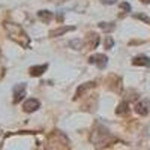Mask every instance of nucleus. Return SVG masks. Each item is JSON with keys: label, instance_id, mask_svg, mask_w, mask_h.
Wrapping results in <instances>:
<instances>
[{"label": "nucleus", "instance_id": "nucleus-12", "mask_svg": "<svg viewBox=\"0 0 150 150\" xmlns=\"http://www.w3.org/2000/svg\"><path fill=\"white\" fill-rule=\"evenodd\" d=\"M116 112L119 116H123V114H128L129 112V105H128V102L126 101H123V102H120L119 105H117V110H116Z\"/></svg>", "mask_w": 150, "mask_h": 150}, {"label": "nucleus", "instance_id": "nucleus-19", "mask_svg": "<svg viewBox=\"0 0 150 150\" xmlns=\"http://www.w3.org/2000/svg\"><path fill=\"white\" fill-rule=\"evenodd\" d=\"M0 134H2V131H0Z\"/></svg>", "mask_w": 150, "mask_h": 150}, {"label": "nucleus", "instance_id": "nucleus-2", "mask_svg": "<svg viewBox=\"0 0 150 150\" xmlns=\"http://www.w3.org/2000/svg\"><path fill=\"white\" fill-rule=\"evenodd\" d=\"M89 63L90 65H96L99 69H104L108 63V57L105 54H95L89 57Z\"/></svg>", "mask_w": 150, "mask_h": 150}, {"label": "nucleus", "instance_id": "nucleus-9", "mask_svg": "<svg viewBox=\"0 0 150 150\" xmlns=\"http://www.w3.org/2000/svg\"><path fill=\"white\" fill-rule=\"evenodd\" d=\"M72 30H75V27L74 26H63V27H59V29H56V30H51L50 32V36L51 38H56V36H60V35H65V33H68V32H72Z\"/></svg>", "mask_w": 150, "mask_h": 150}, {"label": "nucleus", "instance_id": "nucleus-6", "mask_svg": "<svg viewBox=\"0 0 150 150\" xmlns=\"http://www.w3.org/2000/svg\"><path fill=\"white\" fill-rule=\"evenodd\" d=\"M48 69V65H36V66H32L29 69V74L32 75V77H41V75L45 74V71Z\"/></svg>", "mask_w": 150, "mask_h": 150}, {"label": "nucleus", "instance_id": "nucleus-13", "mask_svg": "<svg viewBox=\"0 0 150 150\" xmlns=\"http://www.w3.org/2000/svg\"><path fill=\"white\" fill-rule=\"evenodd\" d=\"M98 26H99V29H101L102 32H107V33H110V32H112V30L116 29V24L114 23H99Z\"/></svg>", "mask_w": 150, "mask_h": 150}, {"label": "nucleus", "instance_id": "nucleus-18", "mask_svg": "<svg viewBox=\"0 0 150 150\" xmlns=\"http://www.w3.org/2000/svg\"><path fill=\"white\" fill-rule=\"evenodd\" d=\"M141 2H143V3H146V5H147V3H150V0H141Z\"/></svg>", "mask_w": 150, "mask_h": 150}, {"label": "nucleus", "instance_id": "nucleus-16", "mask_svg": "<svg viewBox=\"0 0 150 150\" xmlns=\"http://www.w3.org/2000/svg\"><path fill=\"white\" fill-rule=\"evenodd\" d=\"M120 9L126 11V14H128V12H131V5L126 3V2H123V3H120Z\"/></svg>", "mask_w": 150, "mask_h": 150}, {"label": "nucleus", "instance_id": "nucleus-3", "mask_svg": "<svg viewBox=\"0 0 150 150\" xmlns=\"http://www.w3.org/2000/svg\"><path fill=\"white\" fill-rule=\"evenodd\" d=\"M150 111V101L149 99H143V101L135 104V112L140 116H147Z\"/></svg>", "mask_w": 150, "mask_h": 150}, {"label": "nucleus", "instance_id": "nucleus-15", "mask_svg": "<svg viewBox=\"0 0 150 150\" xmlns=\"http://www.w3.org/2000/svg\"><path fill=\"white\" fill-rule=\"evenodd\" d=\"M112 45H114V41H112V38H111V36H108L107 39H105V48L110 50V48H112Z\"/></svg>", "mask_w": 150, "mask_h": 150}, {"label": "nucleus", "instance_id": "nucleus-7", "mask_svg": "<svg viewBox=\"0 0 150 150\" xmlns=\"http://www.w3.org/2000/svg\"><path fill=\"white\" fill-rule=\"evenodd\" d=\"M132 65L134 66H146L149 68L150 66V59L147 56H137L132 59Z\"/></svg>", "mask_w": 150, "mask_h": 150}, {"label": "nucleus", "instance_id": "nucleus-1", "mask_svg": "<svg viewBox=\"0 0 150 150\" xmlns=\"http://www.w3.org/2000/svg\"><path fill=\"white\" fill-rule=\"evenodd\" d=\"M3 27L8 33V36L11 38L14 42H17L18 45H21L23 48H29L30 47V38L27 36V33L23 30L21 26L15 23H11V21H5Z\"/></svg>", "mask_w": 150, "mask_h": 150}, {"label": "nucleus", "instance_id": "nucleus-11", "mask_svg": "<svg viewBox=\"0 0 150 150\" xmlns=\"http://www.w3.org/2000/svg\"><path fill=\"white\" fill-rule=\"evenodd\" d=\"M87 44H89V48L90 50H93V48H96L98 47V44H99V36L96 35V33H90V35H87Z\"/></svg>", "mask_w": 150, "mask_h": 150}, {"label": "nucleus", "instance_id": "nucleus-14", "mask_svg": "<svg viewBox=\"0 0 150 150\" xmlns=\"http://www.w3.org/2000/svg\"><path fill=\"white\" fill-rule=\"evenodd\" d=\"M134 17H135V18H138V20H143V21H144V23H147V24H150V18H149V17H146L144 14H135Z\"/></svg>", "mask_w": 150, "mask_h": 150}, {"label": "nucleus", "instance_id": "nucleus-5", "mask_svg": "<svg viewBox=\"0 0 150 150\" xmlns=\"http://www.w3.org/2000/svg\"><path fill=\"white\" fill-rule=\"evenodd\" d=\"M41 107V104H39V101L38 99H35V98H30V99H27L26 102H24V105H23V110L26 111V112H35L38 108Z\"/></svg>", "mask_w": 150, "mask_h": 150}, {"label": "nucleus", "instance_id": "nucleus-10", "mask_svg": "<svg viewBox=\"0 0 150 150\" xmlns=\"http://www.w3.org/2000/svg\"><path fill=\"white\" fill-rule=\"evenodd\" d=\"M38 18H39L42 23H50L53 18H54V14L50 11H39L38 12Z\"/></svg>", "mask_w": 150, "mask_h": 150}, {"label": "nucleus", "instance_id": "nucleus-17", "mask_svg": "<svg viewBox=\"0 0 150 150\" xmlns=\"http://www.w3.org/2000/svg\"><path fill=\"white\" fill-rule=\"evenodd\" d=\"M101 3H104V5H114V3H117V0H101Z\"/></svg>", "mask_w": 150, "mask_h": 150}, {"label": "nucleus", "instance_id": "nucleus-8", "mask_svg": "<svg viewBox=\"0 0 150 150\" xmlns=\"http://www.w3.org/2000/svg\"><path fill=\"white\" fill-rule=\"evenodd\" d=\"M95 87V83L92 81V83H84V84H81L78 89H77V93H75V99H78V98H81L87 90H90V89H93Z\"/></svg>", "mask_w": 150, "mask_h": 150}, {"label": "nucleus", "instance_id": "nucleus-4", "mask_svg": "<svg viewBox=\"0 0 150 150\" xmlns=\"http://www.w3.org/2000/svg\"><path fill=\"white\" fill-rule=\"evenodd\" d=\"M24 96H26V84L20 83L18 86L14 87V104H18Z\"/></svg>", "mask_w": 150, "mask_h": 150}]
</instances>
